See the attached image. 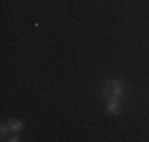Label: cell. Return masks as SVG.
Listing matches in <instances>:
<instances>
[{"mask_svg": "<svg viewBox=\"0 0 149 142\" xmlns=\"http://www.w3.org/2000/svg\"><path fill=\"white\" fill-rule=\"evenodd\" d=\"M102 93H104L107 100H121L123 93H125V88H123V83H121L118 78H109V81L104 83V88H102Z\"/></svg>", "mask_w": 149, "mask_h": 142, "instance_id": "1", "label": "cell"}, {"mask_svg": "<svg viewBox=\"0 0 149 142\" xmlns=\"http://www.w3.org/2000/svg\"><path fill=\"white\" fill-rule=\"evenodd\" d=\"M107 111L111 116H118L121 114V100H107Z\"/></svg>", "mask_w": 149, "mask_h": 142, "instance_id": "2", "label": "cell"}]
</instances>
